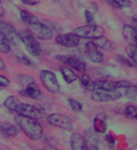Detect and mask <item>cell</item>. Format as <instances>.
I'll return each instance as SVG.
<instances>
[{"instance_id":"2","label":"cell","mask_w":137,"mask_h":150,"mask_svg":"<svg viewBox=\"0 0 137 150\" xmlns=\"http://www.w3.org/2000/svg\"><path fill=\"white\" fill-rule=\"evenodd\" d=\"M19 40H21L25 44L26 50L32 56H39L41 55V47L37 42V38L35 37L29 30H24L18 33Z\"/></svg>"},{"instance_id":"15","label":"cell","mask_w":137,"mask_h":150,"mask_svg":"<svg viewBox=\"0 0 137 150\" xmlns=\"http://www.w3.org/2000/svg\"><path fill=\"white\" fill-rule=\"evenodd\" d=\"M19 93L21 94V95H24V96L30 98V99H39L41 96V91L39 90V88L37 86L36 83L26 86L24 90H20Z\"/></svg>"},{"instance_id":"12","label":"cell","mask_w":137,"mask_h":150,"mask_svg":"<svg viewBox=\"0 0 137 150\" xmlns=\"http://www.w3.org/2000/svg\"><path fill=\"white\" fill-rule=\"evenodd\" d=\"M86 53H87L88 58L92 62L96 63V64H100L104 61V55L103 53H100L99 48L94 44L93 42H88L86 43Z\"/></svg>"},{"instance_id":"33","label":"cell","mask_w":137,"mask_h":150,"mask_svg":"<svg viewBox=\"0 0 137 150\" xmlns=\"http://www.w3.org/2000/svg\"><path fill=\"white\" fill-rule=\"evenodd\" d=\"M10 84V81L9 79L3 76V75H0V88H6Z\"/></svg>"},{"instance_id":"23","label":"cell","mask_w":137,"mask_h":150,"mask_svg":"<svg viewBox=\"0 0 137 150\" xmlns=\"http://www.w3.org/2000/svg\"><path fill=\"white\" fill-rule=\"evenodd\" d=\"M19 103H20V100H19L18 98L10 95V96H8L6 100H5V102H3V105L6 106L9 111H13V112H15V110H16V108L18 106Z\"/></svg>"},{"instance_id":"30","label":"cell","mask_w":137,"mask_h":150,"mask_svg":"<svg viewBox=\"0 0 137 150\" xmlns=\"http://www.w3.org/2000/svg\"><path fill=\"white\" fill-rule=\"evenodd\" d=\"M68 103L73 111H75V112H81V111H82V104H81L80 102H78V101H76V100H73V99H69Z\"/></svg>"},{"instance_id":"13","label":"cell","mask_w":137,"mask_h":150,"mask_svg":"<svg viewBox=\"0 0 137 150\" xmlns=\"http://www.w3.org/2000/svg\"><path fill=\"white\" fill-rule=\"evenodd\" d=\"M85 139L87 142V149H98L99 147V137L98 133L95 131L94 129H87L85 131Z\"/></svg>"},{"instance_id":"21","label":"cell","mask_w":137,"mask_h":150,"mask_svg":"<svg viewBox=\"0 0 137 150\" xmlns=\"http://www.w3.org/2000/svg\"><path fill=\"white\" fill-rule=\"evenodd\" d=\"M80 83L81 85L84 86V88H86L87 91H94L95 90V81H93L90 79V76L87 74H81L80 77Z\"/></svg>"},{"instance_id":"20","label":"cell","mask_w":137,"mask_h":150,"mask_svg":"<svg viewBox=\"0 0 137 150\" xmlns=\"http://www.w3.org/2000/svg\"><path fill=\"white\" fill-rule=\"evenodd\" d=\"M20 18L27 25H32V24H36L39 21L35 15H32L29 11H26V10H20Z\"/></svg>"},{"instance_id":"26","label":"cell","mask_w":137,"mask_h":150,"mask_svg":"<svg viewBox=\"0 0 137 150\" xmlns=\"http://www.w3.org/2000/svg\"><path fill=\"white\" fill-rule=\"evenodd\" d=\"M125 95L126 98H128L129 100L137 101V86L131 84L129 86L125 88Z\"/></svg>"},{"instance_id":"18","label":"cell","mask_w":137,"mask_h":150,"mask_svg":"<svg viewBox=\"0 0 137 150\" xmlns=\"http://www.w3.org/2000/svg\"><path fill=\"white\" fill-rule=\"evenodd\" d=\"M0 131L6 137H16L19 133V128L9 123H0Z\"/></svg>"},{"instance_id":"38","label":"cell","mask_w":137,"mask_h":150,"mask_svg":"<svg viewBox=\"0 0 137 150\" xmlns=\"http://www.w3.org/2000/svg\"><path fill=\"white\" fill-rule=\"evenodd\" d=\"M0 69H1V71L6 69V64H5V62H3V59L1 58V56H0Z\"/></svg>"},{"instance_id":"10","label":"cell","mask_w":137,"mask_h":150,"mask_svg":"<svg viewBox=\"0 0 137 150\" xmlns=\"http://www.w3.org/2000/svg\"><path fill=\"white\" fill-rule=\"evenodd\" d=\"M56 43L64 47H77L80 44V37H78L75 33H69V34H62L56 37Z\"/></svg>"},{"instance_id":"24","label":"cell","mask_w":137,"mask_h":150,"mask_svg":"<svg viewBox=\"0 0 137 150\" xmlns=\"http://www.w3.org/2000/svg\"><path fill=\"white\" fill-rule=\"evenodd\" d=\"M17 81L18 83H20L21 85H24V86H28V85H30V84H34V83H36L35 82V79L30 76V75H24V74H19L17 75Z\"/></svg>"},{"instance_id":"8","label":"cell","mask_w":137,"mask_h":150,"mask_svg":"<svg viewBox=\"0 0 137 150\" xmlns=\"http://www.w3.org/2000/svg\"><path fill=\"white\" fill-rule=\"evenodd\" d=\"M29 31L38 39H41V40H48L52 37V30L50 29L48 26L44 25L41 23H36V24H32L29 25Z\"/></svg>"},{"instance_id":"9","label":"cell","mask_w":137,"mask_h":150,"mask_svg":"<svg viewBox=\"0 0 137 150\" xmlns=\"http://www.w3.org/2000/svg\"><path fill=\"white\" fill-rule=\"evenodd\" d=\"M57 61L66 64L68 67L74 69L79 72H85L86 71V64L82 62L79 57L77 56H67V55H57L55 56Z\"/></svg>"},{"instance_id":"25","label":"cell","mask_w":137,"mask_h":150,"mask_svg":"<svg viewBox=\"0 0 137 150\" xmlns=\"http://www.w3.org/2000/svg\"><path fill=\"white\" fill-rule=\"evenodd\" d=\"M126 50H127V54L131 58V61L134 63V65L137 66V46L135 44H128Z\"/></svg>"},{"instance_id":"34","label":"cell","mask_w":137,"mask_h":150,"mask_svg":"<svg viewBox=\"0 0 137 150\" xmlns=\"http://www.w3.org/2000/svg\"><path fill=\"white\" fill-rule=\"evenodd\" d=\"M85 18H86L87 24H93L94 23V15H93V13L89 11V10H86V11H85Z\"/></svg>"},{"instance_id":"29","label":"cell","mask_w":137,"mask_h":150,"mask_svg":"<svg viewBox=\"0 0 137 150\" xmlns=\"http://www.w3.org/2000/svg\"><path fill=\"white\" fill-rule=\"evenodd\" d=\"M109 2L117 9H122L125 7H131V1L129 0H109Z\"/></svg>"},{"instance_id":"4","label":"cell","mask_w":137,"mask_h":150,"mask_svg":"<svg viewBox=\"0 0 137 150\" xmlns=\"http://www.w3.org/2000/svg\"><path fill=\"white\" fill-rule=\"evenodd\" d=\"M39 77H40L43 86L48 92H50L51 94L59 93L60 85H59V82L57 80L55 73H52L51 71H48V69H43L39 74Z\"/></svg>"},{"instance_id":"27","label":"cell","mask_w":137,"mask_h":150,"mask_svg":"<svg viewBox=\"0 0 137 150\" xmlns=\"http://www.w3.org/2000/svg\"><path fill=\"white\" fill-rule=\"evenodd\" d=\"M124 114L128 119H136L137 120V108L134 105H128L125 108Z\"/></svg>"},{"instance_id":"11","label":"cell","mask_w":137,"mask_h":150,"mask_svg":"<svg viewBox=\"0 0 137 150\" xmlns=\"http://www.w3.org/2000/svg\"><path fill=\"white\" fill-rule=\"evenodd\" d=\"M0 30L6 35V37L10 42V44H18V33H17V30L15 29V27L11 24H9L7 21H0Z\"/></svg>"},{"instance_id":"36","label":"cell","mask_w":137,"mask_h":150,"mask_svg":"<svg viewBox=\"0 0 137 150\" xmlns=\"http://www.w3.org/2000/svg\"><path fill=\"white\" fill-rule=\"evenodd\" d=\"M20 1L25 5H28V6H35V5L40 2V0H20Z\"/></svg>"},{"instance_id":"39","label":"cell","mask_w":137,"mask_h":150,"mask_svg":"<svg viewBox=\"0 0 137 150\" xmlns=\"http://www.w3.org/2000/svg\"><path fill=\"white\" fill-rule=\"evenodd\" d=\"M5 15V8H3V5H2V2L0 1V17H2Z\"/></svg>"},{"instance_id":"17","label":"cell","mask_w":137,"mask_h":150,"mask_svg":"<svg viewBox=\"0 0 137 150\" xmlns=\"http://www.w3.org/2000/svg\"><path fill=\"white\" fill-rule=\"evenodd\" d=\"M93 43L100 50H115V47H116V45H115V43L113 40L108 39V38H105L104 36L99 38H96V39H93Z\"/></svg>"},{"instance_id":"6","label":"cell","mask_w":137,"mask_h":150,"mask_svg":"<svg viewBox=\"0 0 137 150\" xmlns=\"http://www.w3.org/2000/svg\"><path fill=\"white\" fill-rule=\"evenodd\" d=\"M47 122L52 127H57L60 129H65V130H73V120L69 117L62 114V113H51L47 117Z\"/></svg>"},{"instance_id":"16","label":"cell","mask_w":137,"mask_h":150,"mask_svg":"<svg viewBox=\"0 0 137 150\" xmlns=\"http://www.w3.org/2000/svg\"><path fill=\"white\" fill-rule=\"evenodd\" d=\"M94 130L97 133H106L107 125H106V117L105 114L100 113L95 119H94Z\"/></svg>"},{"instance_id":"31","label":"cell","mask_w":137,"mask_h":150,"mask_svg":"<svg viewBox=\"0 0 137 150\" xmlns=\"http://www.w3.org/2000/svg\"><path fill=\"white\" fill-rule=\"evenodd\" d=\"M117 61H118L122 65L126 66V67H133V66H135L134 63L131 62V59H128V58H126V57L122 56V55H118V56H117Z\"/></svg>"},{"instance_id":"19","label":"cell","mask_w":137,"mask_h":150,"mask_svg":"<svg viewBox=\"0 0 137 150\" xmlns=\"http://www.w3.org/2000/svg\"><path fill=\"white\" fill-rule=\"evenodd\" d=\"M60 73H62L64 80L67 82V83H74L77 80V75L73 69L66 66V67H62L60 69Z\"/></svg>"},{"instance_id":"22","label":"cell","mask_w":137,"mask_h":150,"mask_svg":"<svg viewBox=\"0 0 137 150\" xmlns=\"http://www.w3.org/2000/svg\"><path fill=\"white\" fill-rule=\"evenodd\" d=\"M10 50H11L10 42L8 40L6 35L0 30V52L5 53V54H8V53H10Z\"/></svg>"},{"instance_id":"14","label":"cell","mask_w":137,"mask_h":150,"mask_svg":"<svg viewBox=\"0 0 137 150\" xmlns=\"http://www.w3.org/2000/svg\"><path fill=\"white\" fill-rule=\"evenodd\" d=\"M70 147L74 150H85L87 149V142L84 136L79 133H73L70 139Z\"/></svg>"},{"instance_id":"1","label":"cell","mask_w":137,"mask_h":150,"mask_svg":"<svg viewBox=\"0 0 137 150\" xmlns=\"http://www.w3.org/2000/svg\"><path fill=\"white\" fill-rule=\"evenodd\" d=\"M15 121L19 129L22 130L29 139L37 141L43 138V127L37 121V119H32L29 117H24L18 114Z\"/></svg>"},{"instance_id":"41","label":"cell","mask_w":137,"mask_h":150,"mask_svg":"<svg viewBox=\"0 0 137 150\" xmlns=\"http://www.w3.org/2000/svg\"><path fill=\"white\" fill-rule=\"evenodd\" d=\"M54 1H56V2H58V1H60V0H54Z\"/></svg>"},{"instance_id":"32","label":"cell","mask_w":137,"mask_h":150,"mask_svg":"<svg viewBox=\"0 0 137 150\" xmlns=\"http://www.w3.org/2000/svg\"><path fill=\"white\" fill-rule=\"evenodd\" d=\"M17 59H18V62L20 63V64H24V65H27V66H32V65H34L32 62H31L30 59L26 56V55H18V56H17Z\"/></svg>"},{"instance_id":"40","label":"cell","mask_w":137,"mask_h":150,"mask_svg":"<svg viewBox=\"0 0 137 150\" xmlns=\"http://www.w3.org/2000/svg\"><path fill=\"white\" fill-rule=\"evenodd\" d=\"M133 21H134L135 26L137 27V16H134V17H133Z\"/></svg>"},{"instance_id":"3","label":"cell","mask_w":137,"mask_h":150,"mask_svg":"<svg viewBox=\"0 0 137 150\" xmlns=\"http://www.w3.org/2000/svg\"><path fill=\"white\" fill-rule=\"evenodd\" d=\"M74 33L80 38L96 39V38L103 37L105 35V29L101 26L95 25V24H87V25L76 28Z\"/></svg>"},{"instance_id":"7","label":"cell","mask_w":137,"mask_h":150,"mask_svg":"<svg viewBox=\"0 0 137 150\" xmlns=\"http://www.w3.org/2000/svg\"><path fill=\"white\" fill-rule=\"evenodd\" d=\"M15 112L19 115H24V117H29L32 119H39L44 115V111H41L39 108L36 105H31L27 103H19L18 106L16 108Z\"/></svg>"},{"instance_id":"28","label":"cell","mask_w":137,"mask_h":150,"mask_svg":"<svg viewBox=\"0 0 137 150\" xmlns=\"http://www.w3.org/2000/svg\"><path fill=\"white\" fill-rule=\"evenodd\" d=\"M124 37L125 39L129 43V44H134V33H133V27L131 26H124Z\"/></svg>"},{"instance_id":"5","label":"cell","mask_w":137,"mask_h":150,"mask_svg":"<svg viewBox=\"0 0 137 150\" xmlns=\"http://www.w3.org/2000/svg\"><path fill=\"white\" fill-rule=\"evenodd\" d=\"M122 98V92L119 90H104V88H95L92 91V99L95 102H113Z\"/></svg>"},{"instance_id":"37","label":"cell","mask_w":137,"mask_h":150,"mask_svg":"<svg viewBox=\"0 0 137 150\" xmlns=\"http://www.w3.org/2000/svg\"><path fill=\"white\" fill-rule=\"evenodd\" d=\"M133 33H134V44L137 46V27H133Z\"/></svg>"},{"instance_id":"35","label":"cell","mask_w":137,"mask_h":150,"mask_svg":"<svg viewBox=\"0 0 137 150\" xmlns=\"http://www.w3.org/2000/svg\"><path fill=\"white\" fill-rule=\"evenodd\" d=\"M105 139H106L107 142H108L109 144H112V146H114V144H115V142H116V139H115V137H114L113 134H110V133H107L106 137H105Z\"/></svg>"}]
</instances>
